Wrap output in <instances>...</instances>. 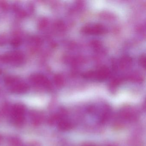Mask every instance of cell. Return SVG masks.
<instances>
[{
    "mask_svg": "<svg viewBox=\"0 0 146 146\" xmlns=\"http://www.w3.org/2000/svg\"><path fill=\"white\" fill-rule=\"evenodd\" d=\"M12 117L15 116H24L25 113V108L21 104L14 105L11 110Z\"/></svg>",
    "mask_w": 146,
    "mask_h": 146,
    "instance_id": "1",
    "label": "cell"
},
{
    "mask_svg": "<svg viewBox=\"0 0 146 146\" xmlns=\"http://www.w3.org/2000/svg\"><path fill=\"white\" fill-rule=\"evenodd\" d=\"M58 127L60 130L66 131L71 129L73 126L72 124L69 121L61 119L58 123Z\"/></svg>",
    "mask_w": 146,
    "mask_h": 146,
    "instance_id": "2",
    "label": "cell"
},
{
    "mask_svg": "<svg viewBox=\"0 0 146 146\" xmlns=\"http://www.w3.org/2000/svg\"><path fill=\"white\" fill-rule=\"evenodd\" d=\"M28 87L24 84H19L13 87L12 91L17 94L25 93L28 90Z\"/></svg>",
    "mask_w": 146,
    "mask_h": 146,
    "instance_id": "3",
    "label": "cell"
},
{
    "mask_svg": "<svg viewBox=\"0 0 146 146\" xmlns=\"http://www.w3.org/2000/svg\"><path fill=\"white\" fill-rule=\"evenodd\" d=\"M41 120V117L38 114H35L33 117V121L35 124H39Z\"/></svg>",
    "mask_w": 146,
    "mask_h": 146,
    "instance_id": "4",
    "label": "cell"
},
{
    "mask_svg": "<svg viewBox=\"0 0 146 146\" xmlns=\"http://www.w3.org/2000/svg\"><path fill=\"white\" fill-rule=\"evenodd\" d=\"M84 146H97L96 145H94V144H90V143H87L85 144V145Z\"/></svg>",
    "mask_w": 146,
    "mask_h": 146,
    "instance_id": "5",
    "label": "cell"
}]
</instances>
